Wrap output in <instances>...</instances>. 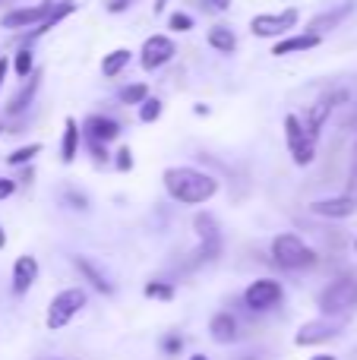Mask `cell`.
<instances>
[{"instance_id": "obj_1", "label": "cell", "mask_w": 357, "mask_h": 360, "mask_svg": "<svg viewBox=\"0 0 357 360\" xmlns=\"http://www.w3.org/2000/svg\"><path fill=\"white\" fill-rule=\"evenodd\" d=\"M162 184H164V193L181 205H206L209 199L219 196V177H212L209 171L193 168V165L164 168Z\"/></svg>"}, {"instance_id": "obj_2", "label": "cell", "mask_w": 357, "mask_h": 360, "mask_svg": "<svg viewBox=\"0 0 357 360\" xmlns=\"http://www.w3.org/2000/svg\"><path fill=\"white\" fill-rule=\"evenodd\" d=\"M269 253H272V262L288 269V272H304V269H313L316 262H320L316 250L310 247L301 234H294V231H285V234L272 237Z\"/></svg>"}, {"instance_id": "obj_3", "label": "cell", "mask_w": 357, "mask_h": 360, "mask_svg": "<svg viewBox=\"0 0 357 360\" xmlns=\"http://www.w3.org/2000/svg\"><path fill=\"white\" fill-rule=\"evenodd\" d=\"M86 304H89V291H86V288H63V291H57L54 297H51L44 326H48L51 332L67 329V326L73 323L82 310H86Z\"/></svg>"}, {"instance_id": "obj_4", "label": "cell", "mask_w": 357, "mask_h": 360, "mask_svg": "<svg viewBox=\"0 0 357 360\" xmlns=\"http://www.w3.org/2000/svg\"><path fill=\"white\" fill-rule=\"evenodd\" d=\"M316 307H320L323 316L339 319L345 313H351L357 307V278H335L316 294Z\"/></svg>"}, {"instance_id": "obj_5", "label": "cell", "mask_w": 357, "mask_h": 360, "mask_svg": "<svg viewBox=\"0 0 357 360\" xmlns=\"http://www.w3.org/2000/svg\"><path fill=\"white\" fill-rule=\"evenodd\" d=\"M282 127H285V143H288L291 162H294L297 168H307V165H313V158H316V139L307 136L301 117H297V114H285Z\"/></svg>"}, {"instance_id": "obj_6", "label": "cell", "mask_w": 357, "mask_h": 360, "mask_svg": "<svg viewBox=\"0 0 357 360\" xmlns=\"http://www.w3.org/2000/svg\"><path fill=\"white\" fill-rule=\"evenodd\" d=\"M297 22H301V10L288 6L282 13H257L250 19V32L257 38H285L291 35V29H297Z\"/></svg>"}, {"instance_id": "obj_7", "label": "cell", "mask_w": 357, "mask_h": 360, "mask_svg": "<svg viewBox=\"0 0 357 360\" xmlns=\"http://www.w3.org/2000/svg\"><path fill=\"white\" fill-rule=\"evenodd\" d=\"M285 300V285L275 278H257L244 288V307L253 313H269Z\"/></svg>"}, {"instance_id": "obj_8", "label": "cell", "mask_w": 357, "mask_h": 360, "mask_svg": "<svg viewBox=\"0 0 357 360\" xmlns=\"http://www.w3.org/2000/svg\"><path fill=\"white\" fill-rule=\"evenodd\" d=\"M177 54V44L171 35H149L143 41V51H139V63H143L145 73H155V70H162L164 63H171Z\"/></svg>"}, {"instance_id": "obj_9", "label": "cell", "mask_w": 357, "mask_h": 360, "mask_svg": "<svg viewBox=\"0 0 357 360\" xmlns=\"http://www.w3.org/2000/svg\"><path fill=\"white\" fill-rule=\"evenodd\" d=\"M51 6H54V0H41V4H35V6H16V10L4 13L0 25H4V29H13V32L35 29V25L44 22V16L51 13Z\"/></svg>"}, {"instance_id": "obj_10", "label": "cell", "mask_w": 357, "mask_h": 360, "mask_svg": "<svg viewBox=\"0 0 357 360\" xmlns=\"http://www.w3.org/2000/svg\"><path fill=\"white\" fill-rule=\"evenodd\" d=\"M342 98H348V95H345V92H329V95L316 98L313 105L307 108V117H304L301 124H304V130H307L310 139H320V133H323V127H326L329 114H332L335 101H342Z\"/></svg>"}, {"instance_id": "obj_11", "label": "cell", "mask_w": 357, "mask_h": 360, "mask_svg": "<svg viewBox=\"0 0 357 360\" xmlns=\"http://www.w3.org/2000/svg\"><path fill=\"white\" fill-rule=\"evenodd\" d=\"M310 212L320 218H332V221L351 218V215H357V196L354 193H339V196L316 199V202H310Z\"/></svg>"}, {"instance_id": "obj_12", "label": "cell", "mask_w": 357, "mask_h": 360, "mask_svg": "<svg viewBox=\"0 0 357 360\" xmlns=\"http://www.w3.org/2000/svg\"><path fill=\"white\" fill-rule=\"evenodd\" d=\"M335 335H339V323H335V319H329V316L310 319V323H304L301 329H297L294 345L297 348H313V345H323V342H329V338H335Z\"/></svg>"}, {"instance_id": "obj_13", "label": "cell", "mask_w": 357, "mask_h": 360, "mask_svg": "<svg viewBox=\"0 0 357 360\" xmlns=\"http://www.w3.org/2000/svg\"><path fill=\"white\" fill-rule=\"evenodd\" d=\"M38 272H41V266H38V259L35 256H19L16 262H13V275H10V281H13V294L16 297H22V294H29L32 288H35V281H38Z\"/></svg>"}, {"instance_id": "obj_14", "label": "cell", "mask_w": 357, "mask_h": 360, "mask_svg": "<svg viewBox=\"0 0 357 360\" xmlns=\"http://www.w3.org/2000/svg\"><path fill=\"white\" fill-rule=\"evenodd\" d=\"M323 35H313V32H301V35H285L272 44V57H291V54H307V51L320 48Z\"/></svg>"}, {"instance_id": "obj_15", "label": "cell", "mask_w": 357, "mask_h": 360, "mask_svg": "<svg viewBox=\"0 0 357 360\" xmlns=\"http://www.w3.org/2000/svg\"><path fill=\"white\" fill-rule=\"evenodd\" d=\"M209 338H212L215 345H234L240 338V323L234 313L221 310L215 313L212 319H209Z\"/></svg>"}, {"instance_id": "obj_16", "label": "cell", "mask_w": 357, "mask_h": 360, "mask_svg": "<svg viewBox=\"0 0 357 360\" xmlns=\"http://www.w3.org/2000/svg\"><path fill=\"white\" fill-rule=\"evenodd\" d=\"M82 136L98 139V143H114V139H120V124L114 117H105V114H92L82 124Z\"/></svg>"}, {"instance_id": "obj_17", "label": "cell", "mask_w": 357, "mask_h": 360, "mask_svg": "<svg viewBox=\"0 0 357 360\" xmlns=\"http://www.w3.org/2000/svg\"><path fill=\"white\" fill-rule=\"evenodd\" d=\"M70 262H73V269H76V272H79L82 278L89 281V288H95V291H98V294H105V297H111V294H114V285H111V281H108V275L101 272V269L95 266V262L89 259V256H73V259H70Z\"/></svg>"}, {"instance_id": "obj_18", "label": "cell", "mask_w": 357, "mask_h": 360, "mask_svg": "<svg viewBox=\"0 0 357 360\" xmlns=\"http://www.w3.org/2000/svg\"><path fill=\"white\" fill-rule=\"evenodd\" d=\"M351 13H354V4H342V6H335V10H326V13H320V16L310 19L307 32H313V35H326V32L339 29V25L345 22Z\"/></svg>"}, {"instance_id": "obj_19", "label": "cell", "mask_w": 357, "mask_h": 360, "mask_svg": "<svg viewBox=\"0 0 357 360\" xmlns=\"http://www.w3.org/2000/svg\"><path fill=\"white\" fill-rule=\"evenodd\" d=\"M73 13H76V4H73V0H57V4L51 6V13L44 16V22H41V25H35V32H29V35H25V41L32 44L35 38L48 35L51 29H57V25H60L67 16H73Z\"/></svg>"}, {"instance_id": "obj_20", "label": "cell", "mask_w": 357, "mask_h": 360, "mask_svg": "<svg viewBox=\"0 0 357 360\" xmlns=\"http://www.w3.org/2000/svg\"><path fill=\"white\" fill-rule=\"evenodd\" d=\"M38 89H41V73L35 70V73L29 76V82H25V86L10 98V105H6V114H10V117H19L22 111H29V105L35 101Z\"/></svg>"}, {"instance_id": "obj_21", "label": "cell", "mask_w": 357, "mask_h": 360, "mask_svg": "<svg viewBox=\"0 0 357 360\" xmlns=\"http://www.w3.org/2000/svg\"><path fill=\"white\" fill-rule=\"evenodd\" d=\"M79 139L82 130L76 124V117H63V136H60V162L63 165H73L76 155H79Z\"/></svg>"}, {"instance_id": "obj_22", "label": "cell", "mask_w": 357, "mask_h": 360, "mask_svg": "<svg viewBox=\"0 0 357 360\" xmlns=\"http://www.w3.org/2000/svg\"><path fill=\"white\" fill-rule=\"evenodd\" d=\"M206 41H209V48L215 51V54H234L238 51V35H234L228 25H212L209 29V35H206Z\"/></svg>"}, {"instance_id": "obj_23", "label": "cell", "mask_w": 357, "mask_h": 360, "mask_svg": "<svg viewBox=\"0 0 357 360\" xmlns=\"http://www.w3.org/2000/svg\"><path fill=\"white\" fill-rule=\"evenodd\" d=\"M133 60V51L130 48H114L105 54V60H101V73H105V79H117L120 73H124L126 67H130Z\"/></svg>"}, {"instance_id": "obj_24", "label": "cell", "mask_w": 357, "mask_h": 360, "mask_svg": "<svg viewBox=\"0 0 357 360\" xmlns=\"http://www.w3.org/2000/svg\"><path fill=\"white\" fill-rule=\"evenodd\" d=\"M193 228H196V237H200V240H221V224L212 212H196Z\"/></svg>"}, {"instance_id": "obj_25", "label": "cell", "mask_w": 357, "mask_h": 360, "mask_svg": "<svg viewBox=\"0 0 357 360\" xmlns=\"http://www.w3.org/2000/svg\"><path fill=\"white\" fill-rule=\"evenodd\" d=\"M41 149H44L41 143L19 146V149H13L10 155H6V165H10V168H25V165H29V162H32V158H35V155H41Z\"/></svg>"}, {"instance_id": "obj_26", "label": "cell", "mask_w": 357, "mask_h": 360, "mask_svg": "<svg viewBox=\"0 0 357 360\" xmlns=\"http://www.w3.org/2000/svg\"><path fill=\"white\" fill-rule=\"evenodd\" d=\"M13 73L19 76V79H29L32 73H35V54H32L29 48H19L16 54H13Z\"/></svg>"}, {"instance_id": "obj_27", "label": "cell", "mask_w": 357, "mask_h": 360, "mask_svg": "<svg viewBox=\"0 0 357 360\" xmlns=\"http://www.w3.org/2000/svg\"><path fill=\"white\" fill-rule=\"evenodd\" d=\"M117 98H120V105H126V108H139L145 98H149V86L145 82H133V86H124L117 92Z\"/></svg>"}, {"instance_id": "obj_28", "label": "cell", "mask_w": 357, "mask_h": 360, "mask_svg": "<svg viewBox=\"0 0 357 360\" xmlns=\"http://www.w3.org/2000/svg\"><path fill=\"white\" fill-rule=\"evenodd\" d=\"M136 114H139V124H155V120L164 114V101L155 98V95H149V98L136 108Z\"/></svg>"}, {"instance_id": "obj_29", "label": "cell", "mask_w": 357, "mask_h": 360, "mask_svg": "<svg viewBox=\"0 0 357 360\" xmlns=\"http://www.w3.org/2000/svg\"><path fill=\"white\" fill-rule=\"evenodd\" d=\"M143 294L149 300H164V304H168V300H174V285H171V281H145V288H143Z\"/></svg>"}, {"instance_id": "obj_30", "label": "cell", "mask_w": 357, "mask_h": 360, "mask_svg": "<svg viewBox=\"0 0 357 360\" xmlns=\"http://www.w3.org/2000/svg\"><path fill=\"white\" fill-rule=\"evenodd\" d=\"M63 202H67L73 212H89V209H92L89 196L82 190H76V186H67V190H63Z\"/></svg>"}, {"instance_id": "obj_31", "label": "cell", "mask_w": 357, "mask_h": 360, "mask_svg": "<svg viewBox=\"0 0 357 360\" xmlns=\"http://www.w3.org/2000/svg\"><path fill=\"white\" fill-rule=\"evenodd\" d=\"M111 162H114V168H117V171H124V174H126V171H133V165H136V158H133V149H130V146H120V149L114 152V158H111Z\"/></svg>"}, {"instance_id": "obj_32", "label": "cell", "mask_w": 357, "mask_h": 360, "mask_svg": "<svg viewBox=\"0 0 357 360\" xmlns=\"http://www.w3.org/2000/svg\"><path fill=\"white\" fill-rule=\"evenodd\" d=\"M168 29L171 32H190V29H193V16H190V13H181V10L171 13V16H168Z\"/></svg>"}, {"instance_id": "obj_33", "label": "cell", "mask_w": 357, "mask_h": 360, "mask_svg": "<svg viewBox=\"0 0 357 360\" xmlns=\"http://www.w3.org/2000/svg\"><path fill=\"white\" fill-rule=\"evenodd\" d=\"M89 152H92L95 165H111V152H108V143H98V139H86Z\"/></svg>"}, {"instance_id": "obj_34", "label": "cell", "mask_w": 357, "mask_h": 360, "mask_svg": "<svg viewBox=\"0 0 357 360\" xmlns=\"http://www.w3.org/2000/svg\"><path fill=\"white\" fill-rule=\"evenodd\" d=\"M162 351H164V354H168V357H177V354H181V351H183V338L177 335V332H171V335H164V338H162Z\"/></svg>"}, {"instance_id": "obj_35", "label": "cell", "mask_w": 357, "mask_h": 360, "mask_svg": "<svg viewBox=\"0 0 357 360\" xmlns=\"http://www.w3.org/2000/svg\"><path fill=\"white\" fill-rule=\"evenodd\" d=\"M16 180H13V177H0V202H4V199H10L13 196V193H16Z\"/></svg>"}, {"instance_id": "obj_36", "label": "cell", "mask_w": 357, "mask_h": 360, "mask_svg": "<svg viewBox=\"0 0 357 360\" xmlns=\"http://www.w3.org/2000/svg\"><path fill=\"white\" fill-rule=\"evenodd\" d=\"M6 73H10V57H6V54H0V92H4Z\"/></svg>"}, {"instance_id": "obj_37", "label": "cell", "mask_w": 357, "mask_h": 360, "mask_svg": "<svg viewBox=\"0 0 357 360\" xmlns=\"http://www.w3.org/2000/svg\"><path fill=\"white\" fill-rule=\"evenodd\" d=\"M32 177H35V171H32V168H22V174L13 177V180H16V184H32Z\"/></svg>"}, {"instance_id": "obj_38", "label": "cell", "mask_w": 357, "mask_h": 360, "mask_svg": "<svg viewBox=\"0 0 357 360\" xmlns=\"http://www.w3.org/2000/svg\"><path fill=\"white\" fill-rule=\"evenodd\" d=\"M206 4H212L219 13H225V10H231V0H206Z\"/></svg>"}, {"instance_id": "obj_39", "label": "cell", "mask_w": 357, "mask_h": 360, "mask_svg": "<svg viewBox=\"0 0 357 360\" xmlns=\"http://www.w3.org/2000/svg\"><path fill=\"white\" fill-rule=\"evenodd\" d=\"M193 114H196V117H206V114H209V105H196Z\"/></svg>"}, {"instance_id": "obj_40", "label": "cell", "mask_w": 357, "mask_h": 360, "mask_svg": "<svg viewBox=\"0 0 357 360\" xmlns=\"http://www.w3.org/2000/svg\"><path fill=\"white\" fill-rule=\"evenodd\" d=\"M164 6H168V0H155V13H162Z\"/></svg>"}, {"instance_id": "obj_41", "label": "cell", "mask_w": 357, "mask_h": 360, "mask_svg": "<svg viewBox=\"0 0 357 360\" xmlns=\"http://www.w3.org/2000/svg\"><path fill=\"white\" fill-rule=\"evenodd\" d=\"M310 360H335V357H332V354H313Z\"/></svg>"}, {"instance_id": "obj_42", "label": "cell", "mask_w": 357, "mask_h": 360, "mask_svg": "<svg viewBox=\"0 0 357 360\" xmlns=\"http://www.w3.org/2000/svg\"><path fill=\"white\" fill-rule=\"evenodd\" d=\"M4 247H6V231L0 228V250H4Z\"/></svg>"}, {"instance_id": "obj_43", "label": "cell", "mask_w": 357, "mask_h": 360, "mask_svg": "<svg viewBox=\"0 0 357 360\" xmlns=\"http://www.w3.org/2000/svg\"><path fill=\"white\" fill-rule=\"evenodd\" d=\"M190 360H209L206 354H193V357H190Z\"/></svg>"}, {"instance_id": "obj_44", "label": "cell", "mask_w": 357, "mask_h": 360, "mask_svg": "<svg viewBox=\"0 0 357 360\" xmlns=\"http://www.w3.org/2000/svg\"><path fill=\"white\" fill-rule=\"evenodd\" d=\"M354 250H357V240H354Z\"/></svg>"}, {"instance_id": "obj_45", "label": "cell", "mask_w": 357, "mask_h": 360, "mask_svg": "<svg viewBox=\"0 0 357 360\" xmlns=\"http://www.w3.org/2000/svg\"><path fill=\"white\" fill-rule=\"evenodd\" d=\"M0 133H4V127H0Z\"/></svg>"}]
</instances>
